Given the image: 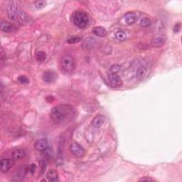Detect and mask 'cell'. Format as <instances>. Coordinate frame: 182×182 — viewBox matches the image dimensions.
Wrapping results in <instances>:
<instances>
[{
  "label": "cell",
  "mask_w": 182,
  "mask_h": 182,
  "mask_svg": "<svg viewBox=\"0 0 182 182\" xmlns=\"http://www.w3.org/2000/svg\"><path fill=\"white\" fill-rule=\"evenodd\" d=\"M75 115V110L69 105H59L51 111V118L56 124H64L72 120Z\"/></svg>",
  "instance_id": "1"
},
{
  "label": "cell",
  "mask_w": 182,
  "mask_h": 182,
  "mask_svg": "<svg viewBox=\"0 0 182 182\" xmlns=\"http://www.w3.org/2000/svg\"><path fill=\"white\" fill-rule=\"evenodd\" d=\"M7 13L8 18L18 25H25L31 20V17L14 2H10L8 4Z\"/></svg>",
  "instance_id": "2"
},
{
  "label": "cell",
  "mask_w": 182,
  "mask_h": 182,
  "mask_svg": "<svg viewBox=\"0 0 182 182\" xmlns=\"http://www.w3.org/2000/svg\"><path fill=\"white\" fill-rule=\"evenodd\" d=\"M73 24L79 29L85 28L89 22V18L85 12L77 11L72 14Z\"/></svg>",
  "instance_id": "3"
},
{
  "label": "cell",
  "mask_w": 182,
  "mask_h": 182,
  "mask_svg": "<svg viewBox=\"0 0 182 182\" xmlns=\"http://www.w3.org/2000/svg\"><path fill=\"white\" fill-rule=\"evenodd\" d=\"M61 64L62 69L66 72H70L74 69V60L70 55H65L62 57Z\"/></svg>",
  "instance_id": "4"
},
{
  "label": "cell",
  "mask_w": 182,
  "mask_h": 182,
  "mask_svg": "<svg viewBox=\"0 0 182 182\" xmlns=\"http://www.w3.org/2000/svg\"><path fill=\"white\" fill-rule=\"evenodd\" d=\"M70 150L73 155L77 157H82L85 154V149L77 142H73L70 146Z\"/></svg>",
  "instance_id": "5"
},
{
  "label": "cell",
  "mask_w": 182,
  "mask_h": 182,
  "mask_svg": "<svg viewBox=\"0 0 182 182\" xmlns=\"http://www.w3.org/2000/svg\"><path fill=\"white\" fill-rule=\"evenodd\" d=\"M14 162L12 159H2L0 162V169L2 172H7L13 167Z\"/></svg>",
  "instance_id": "6"
},
{
  "label": "cell",
  "mask_w": 182,
  "mask_h": 182,
  "mask_svg": "<svg viewBox=\"0 0 182 182\" xmlns=\"http://www.w3.org/2000/svg\"><path fill=\"white\" fill-rule=\"evenodd\" d=\"M147 70V66L145 63H141L140 66L138 67L137 72H136V77L139 80L143 79L146 75Z\"/></svg>",
  "instance_id": "7"
},
{
  "label": "cell",
  "mask_w": 182,
  "mask_h": 182,
  "mask_svg": "<svg viewBox=\"0 0 182 182\" xmlns=\"http://www.w3.org/2000/svg\"><path fill=\"white\" fill-rule=\"evenodd\" d=\"M0 27H1L2 31H3L5 33H12L17 30V27L14 24L6 22V21H2Z\"/></svg>",
  "instance_id": "8"
},
{
  "label": "cell",
  "mask_w": 182,
  "mask_h": 182,
  "mask_svg": "<svg viewBox=\"0 0 182 182\" xmlns=\"http://www.w3.org/2000/svg\"><path fill=\"white\" fill-rule=\"evenodd\" d=\"M108 78H109V81L110 83L112 84L113 86L115 87H120L123 85V81H122L121 78L118 75L115 74V73H112L108 75Z\"/></svg>",
  "instance_id": "9"
},
{
  "label": "cell",
  "mask_w": 182,
  "mask_h": 182,
  "mask_svg": "<svg viewBox=\"0 0 182 182\" xmlns=\"http://www.w3.org/2000/svg\"><path fill=\"white\" fill-rule=\"evenodd\" d=\"M34 147L38 152H43L48 148V142L45 139L37 140L35 143Z\"/></svg>",
  "instance_id": "10"
},
{
  "label": "cell",
  "mask_w": 182,
  "mask_h": 182,
  "mask_svg": "<svg viewBox=\"0 0 182 182\" xmlns=\"http://www.w3.org/2000/svg\"><path fill=\"white\" fill-rule=\"evenodd\" d=\"M56 79V73H54L53 71H51V70H48V71H46L43 74V80L47 83H53V81H55Z\"/></svg>",
  "instance_id": "11"
},
{
  "label": "cell",
  "mask_w": 182,
  "mask_h": 182,
  "mask_svg": "<svg viewBox=\"0 0 182 182\" xmlns=\"http://www.w3.org/2000/svg\"><path fill=\"white\" fill-rule=\"evenodd\" d=\"M166 42V38L164 36H159L155 38H154L153 40L152 41V46L153 47L159 48L162 47V46L164 45Z\"/></svg>",
  "instance_id": "12"
},
{
  "label": "cell",
  "mask_w": 182,
  "mask_h": 182,
  "mask_svg": "<svg viewBox=\"0 0 182 182\" xmlns=\"http://www.w3.org/2000/svg\"><path fill=\"white\" fill-rule=\"evenodd\" d=\"M105 117L101 115H99L96 116V118L93 119V121H92V125H93V127H95V128H100V127L102 125L103 123H105Z\"/></svg>",
  "instance_id": "13"
},
{
  "label": "cell",
  "mask_w": 182,
  "mask_h": 182,
  "mask_svg": "<svg viewBox=\"0 0 182 182\" xmlns=\"http://www.w3.org/2000/svg\"><path fill=\"white\" fill-rule=\"evenodd\" d=\"M12 156L13 159L19 160L23 159L24 157L26 156V152L25 150H24V149H17L12 152Z\"/></svg>",
  "instance_id": "14"
},
{
  "label": "cell",
  "mask_w": 182,
  "mask_h": 182,
  "mask_svg": "<svg viewBox=\"0 0 182 182\" xmlns=\"http://www.w3.org/2000/svg\"><path fill=\"white\" fill-rule=\"evenodd\" d=\"M47 178L48 181L56 182L58 181V172L54 169H50L47 174Z\"/></svg>",
  "instance_id": "15"
},
{
  "label": "cell",
  "mask_w": 182,
  "mask_h": 182,
  "mask_svg": "<svg viewBox=\"0 0 182 182\" xmlns=\"http://www.w3.org/2000/svg\"><path fill=\"white\" fill-rule=\"evenodd\" d=\"M93 33L99 37H105L107 35V31H106L104 27L102 26H96L93 28Z\"/></svg>",
  "instance_id": "16"
},
{
  "label": "cell",
  "mask_w": 182,
  "mask_h": 182,
  "mask_svg": "<svg viewBox=\"0 0 182 182\" xmlns=\"http://www.w3.org/2000/svg\"><path fill=\"white\" fill-rule=\"evenodd\" d=\"M124 21H126V23L129 25L134 24L136 21V15L135 13L133 12H127L125 15H124Z\"/></svg>",
  "instance_id": "17"
},
{
  "label": "cell",
  "mask_w": 182,
  "mask_h": 182,
  "mask_svg": "<svg viewBox=\"0 0 182 182\" xmlns=\"http://www.w3.org/2000/svg\"><path fill=\"white\" fill-rule=\"evenodd\" d=\"M26 167H21V169H19L17 173H16V174L14 176V179L13 180L14 181H20V180H22L24 179V176L26 174Z\"/></svg>",
  "instance_id": "18"
},
{
  "label": "cell",
  "mask_w": 182,
  "mask_h": 182,
  "mask_svg": "<svg viewBox=\"0 0 182 182\" xmlns=\"http://www.w3.org/2000/svg\"><path fill=\"white\" fill-rule=\"evenodd\" d=\"M115 37L118 41H124L127 39V34H125V32L123 31H118L115 33Z\"/></svg>",
  "instance_id": "19"
},
{
  "label": "cell",
  "mask_w": 182,
  "mask_h": 182,
  "mask_svg": "<svg viewBox=\"0 0 182 182\" xmlns=\"http://www.w3.org/2000/svg\"><path fill=\"white\" fill-rule=\"evenodd\" d=\"M46 58H47V54L43 52V51H39V52L36 53V60L39 62L44 61Z\"/></svg>",
  "instance_id": "20"
},
{
  "label": "cell",
  "mask_w": 182,
  "mask_h": 182,
  "mask_svg": "<svg viewBox=\"0 0 182 182\" xmlns=\"http://www.w3.org/2000/svg\"><path fill=\"white\" fill-rule=\"evenodd\" d=\"M34 4H35V7H36L37 9H42V8H43L46 6V5H47V2H46V1L40 0V1L36 2Z\"/></svg>",
  "instance_id": "21"
},
{
  "label": "cell",
  "mask_w": 182,
  "mask_h": 182,
  "mask_svg": "<svg viewBox=\"0 0 182 182\" xmlns=\"http://www.w3.org/2000/svg\"><path fill=\"white\" fill-rule=\"evenodd\" d=\"M151 21L148 18H144L140 21V25L142 27H146L150 25Z\"/></svg>",
  "instance_id": "22"
},
{
  "label": "cell",
  "mask_w": 182,
  "mask_h": 182,
  "mask_svg": "<svg viewBox=\"0 0 182 182\" xmlns=\"http://www.w3.org/2000/svg\"><path fill=\"white\" fill-rule=\"evenodd\" d=\"M82 39L81 37H78V36H75V37H72L69 39L67 41V42L69 43H71V44H73V43H76L80 41Z\"/></svg>",
  "instance_id": "23"
},
{
  "label": "cell",
  "mask_w": 182,
  "mask_h": 182,
  "mask_svg": "<svg viewBox=\"0 0 182 182\" xmlns=\"http://www.w3.org/2000/svg\"><path fill=\"white\" fill-rule=\"evenodd\" d=\"M110 71L112 73H117L119 71V70H120V66H119V65H113L112 66L110 67Z\"/></svg>",
  "instance_id": "24"
},
{
  "label": "cell",
  "mask_w": 182,
  "mask_h": 182,
  "mask_svg": "<svg viewBox=\"0 0 182 182\" xmlns=\"http://www.w3.org/2000/svg\"><path fill=\"white\" fill-rule=\"evenodd\" d=\"M42 152H43V154H44L46 156L48 157H53V150L51 149L48 148V147L47 149H46V150Z\"/></svg>",
  "instance_id": "25"
},
{
  "label": "cell",
  "mask_w": 182,
  "mask_h": 182,
  "mask_svg": "<svg viewBox=\"0 0 182 182\" xmlns=\"http://www.w3.org/2000/svg\"><path fill=\"white\" fill-rule=\"evenodd\" d=\"M18 80L21 83H23V84H26V83H29V80L28 78H27L26 76H24V75H21V76L19 77Z\"/></svg>",
  "instance_id": "26"
},
{
  "label": "cell",
  "mask_w": 182,
  "mask_h": 182,
  "mask_svg": "<svg viewBox=\"0 0 182 182\" xmlns=\"http://www.w3.org/2000/svg\"><path fill=\"white\" fill-rule=\"evenodd\" d=\"M41 165V173L43 174L44 172V171L47 169V162L45 161H41L40 163Z\"/></svg>",
  "instance_id": "27"
},
{
  "label": "cell",
  "mask_w": 182,
  "mask_h": 182,
  "mask_svg": "<svg viewBox=\"0 0 182 182\" xmlns=\"http://www.w3.org/2000/svg\"><path fill=\"white\" fill-rule=\"evenodd\" d=\"M36 166L35 164H32L30 165V167H29V171H30V172H31L32 174L35 172V171H36Z\"/></svg>",
  "instance_id": "28"
},
{
  "label": "cell",
  "mask_w": 182,
  "mask_h": 182,
  "mask_svg": "<svg viewBox=\"0 0 182 182\" xmlns=\"http://www.w3.org/2000/svg\"><path fill=\"white\" fill-rule=\"evenodd\" d=\"M180 29H181V24L177 23L176 24H175V26H174V27L173 30L174 32H179Z\"/></svg>",
  "instance_id": "29"
},
{
  "label": "cell",
  "mask_w": 182,
  "mask_h": 182,
  "mask_svg": "<svg viewBox=\"0 0 182 182\" xmlns=\"http://www.w3.org/2000/svg\"><path fill=\"white\" fill-rule=\"evenodd\" d=\"M154 179H151V178H149V177H144L140 179L139 181H153Z\"/></svg>",
  "instance_id": "30"
}]
</instances>
